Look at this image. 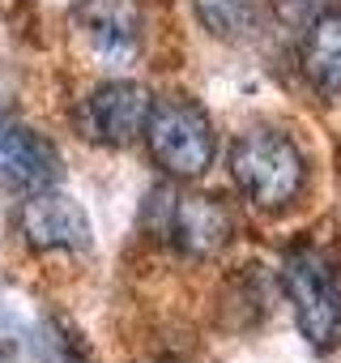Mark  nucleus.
<instances>
[{
  "label": "nucleus",
  "instance_id": "6",
  "mask_svg": "<svg viewBox=\"0 0 341 363\" xmlns=\"http://www.w3.org/2000/svg\"><path fill=\"white\" fill-rule=\"evenodd\" d=\"M73 30L98 69H128L141 52L137 0H81Z\"/></svg>",
  "mask_w": 341,
  "mask_h": 363
},
{
  "label": "nucleus",
  "instance_id": "10",
  "mask_svg": "<svg viewBox=\"0 0 341 363\" xmlns=\"http://www.w3.org/2000/svg\"><path fill=\"white\" fill-rule=\"evenodd\" d=\"M197 18L214 39H248L256 26V0H197Z\"/></svg>",
  "mask_w": 341,
  "mask_h": 363
},
{
  "label": "nucleus",
  "instance_id": "9",
  "mask_svg": "<svg viewBox=\"0 0 341 363\" xmlns=\"http://www.w3.org/2000/svg\"><path fill=\"white\" fill-rule=\"evenodd\" d=\"M299 69L316 94H324V99L341 94V9H324L307 26Z\"/></svg>",
  "mask_w": 341,
  "mask_h": 363
},
{
  "label": "nucleus",
  "instance_id": "7",
  "mask_svg": "<svg viewBox=\"0 0 341 363\" xmlns=\"http://www.w3.org/2000/svg\"><path fill=\"white\" fill-rule=\"evenodd\" d=\"M22 235L30 248L39 252H86L90 248V218L86 210L56 193V189H43V193H30L26 206H22Z\"/></svg>",
  "mask_w": 341,
  "mask_h": 363
},
{
  "label": "nucleus",
  "instance_id": "3",
  "mask_svg": "<svg viewBox=\"0 0 341 363\" xmlns=\"http://www.w3.org/2000/svg\"><path fill=\"white\" fill-rule=\"evenodd\" d=\"M282 286L294 303V320L316 350L337 346L341 337V269L324 248H294L282 261Z\"/></svg>",
  "mask_w": 341,
  "mask_h": 363
},
{
  "label": "nucleus",
  "instance_id": "5",
  "mask_svg": "<svg viewBox=\"0 0 341 363\" xmlns=\"http://www.w3.org/2000/svg\"><path fill=\"white\" fill-rule=\"evenodd\" d=\"M149 107H154V99H149V90H145L141 82L115 77V82L94 86V90L81 99V107H77V128H81V137L94 141V145L120 150V145H132L137 137H145Z\"/></svg>",
  "mask_w": 341,
  "mask_h": 363
},
{
  "label": "nucleus",
  "instance_id": "11",
  "mask_svg": "<svg viewBox=\"0 0 341 363\" xmlns=\"http://www.w3.org/2000/svg\"><path fill=\"white\" fill-rule=\"evenodd\" d=\"M9 354H13V350H9V346H0V359H9Z\"/></svg>",
  "mask_w": 341,
  "mask_h": 363
},
{
  "label": "nucleus",
  "instance_id": "8",
  "mask_svg": "<svg viewBox=\"0 0 341 363\" xmlns=\"http://www.w3.org/2000/svg\"><path fill=\"white\" fill-rule=\"evenodd\" d=\"M60 175H64L60 150L43 133L22 124L0 128V184H9L18 193H43L60 184Z\"/></svg>",
  "mask_w": 341,
  "mask_h": 363
},
{
  "label": "nucleus",
  "instance_id": "2",
  "mask_svg": "<svg viewBox=\"0 0 341 363\" xmlns=\"http://www.w3.org/2000/svg\"><path fill=\"white\" fill-rule=\"evenodd\" d=\"M145 141H149L154 162L170 179L205 175L214 167V154H218V137H214V124H209L205 107L184 99V94H166L149 107Z\"/></svg>",
  "mask_w": 341,
  "mask_h": 363
},
{
  "label": "nucleus",
  "instance_id": "1",
  "mask_svg": "<svg viewBox=\"0 0 341 363\" xmlns=\"http://www.w3.org/2000/svg\"><path fill=\"white\" fill-rule=\"evenodd\" d=\"M231 179L235 189L265 214L290 210L307 189V158L299 141L282 128H248L231 145Z\"/></svg>",
  "mask_w": 341,
  "mask_h": 363
},
{
  "label": "nucleus",
  "instance_id": "12",
  "mask_svg": "<svg viewBox=\"0 0 341 363\" xmlns=\"http://www.w3.org/2000/svg\"><path fill=\"white\" fill-rule=\"evenodd\" d=\"M0 128H5V116H0Z\"/></svg>",
  "mask_w": 341,
  "mask_h": 363
},
{
  "label": "nucleus",
  "instance_id": "4",
  "mask_svg": "<svg viewBox=\"0 0 341 363\" xmlns=\"http://www.w3.org/2000/svg\"><path fill=\"white\" fill-rule=\"evenodd\" d=\"M149 214H154V235L162 244H170L188 261H209L231 244V210L218 197L205 193H175L162 189L149 197Z\"/></svg>",
  "mask_w": 341,
  "mask_h": 363
}]
</instances>
